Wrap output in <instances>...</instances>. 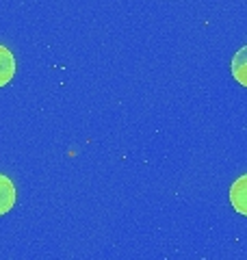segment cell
Listing matches in <instances>:
<instances>
[{
	"label": "cell",
	"mask_w": 247,
	"mask_h": 260,
	"mask_svg": "<svg viewBox=\"0 0 247 260\" xmlns=\"http://www.w3.org/2000/svg\"><path fill=\"white\" fill-rule=\"evenodd\" d=\"M15 206V184L9 176L0 174V217L7 215Z\"/></svg>",
	"instance_id": "7a4b0ae2"
},
{
	"label": "cell",
	"mask_w": 247,
	"mask_h": 260,
	"mask_svg": "<svg viewBox=\"0 0 247 260\" xmlns=\"http://www.w3.org/2000/svg\"><path fill=\"white\" fill-rule=\"evenodd\" d=\"M15 76V56L7 46L0 44V87L9 85Z\"/></svg>",
	"instance_id": "3957f363"
},
{
	"label": "cell",
	"mask_w": 247,
	"mask_h": 260,
	"mask_svg": "<svg viewBox=\"0 0 247 260\" xmlns=\"http://www.w3.org/2000/svg\"><path fill=\"white\" fill-rule=\"evenodd\" d=\"M232 76L238 85L247 87V44L238 48L232 56Z\"/></svg>",
	"instance_id": "277c9868"
},
{
	"label": "cell",
	"mask_w": 247,
	"mask_h": 260,
	"mask_svg": "<svg viewBox=\"0 0 247 260\" xmlns=\"http://www.w3.org/2000/svg\"><path fill=\"white\" fill-rule=\"evenodd\" d=\"M228 198H230V204H232V208L236 210V213L247 217V174L238 176L232 182Z\"/></svg>",
	"instance_id": "6da1fadb"
}]
</instances>
